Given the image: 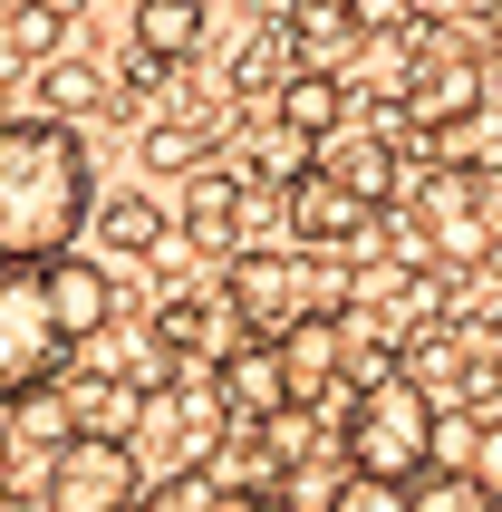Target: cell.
Returning a JSON list of instances; mask_svg holds the SVG:
<instances>
[{
  "label": "cell",
  "mask_w": 502,
  "mask_h": 512,
  "mask_svg": "<svg viewBox=\"0 0 502 512\" xmlns=\"http://www.w3.org/2000/svg\"><path fill=\"white\" fill-rule=\"evenodd\" d=\"M97 203L78 126L58 116H0V261H68Z\"/></svg>",
  "instance_id": "obj_1"
},
{
  "label": "cell",
  "mask_w": 502,
  "mask_h": 512,
  "mask_svg": "<svg viewBox=\"0 0 502 512\" xmlns=\"http://www.w3.org/2000/svg\"><path fill=\"white\" fill-rule=\"evenodd\" d=\"M338 455L367 484H425L435 455H445V416L425 397V377H396V368L358 377V397L338 416Z\"/></svg>",
  "instance_id": "obj_2"
},
{
  "label": "cell",
  "mask_w": 502,
  "mask_h": 512,
  "mask_svg": "<svg viewBox=\"0 0 502 512\" xmlns=\"http://www.w3.org/2000/svg\"><path fill=\"white\" fill-rule=\"evenodd\" d=\"M68 329L49 310V261H0V406L58 387Z\"/></svg>",
  "instance_id": "obj_3"
},
{
  "label": "cell",
  "mask_w": 502,
  "mask_h": 512,
  "mask_svg": "<svg viewBox=\"0 0 502 512\" xmlns=\"http://www.w3.org/2000/svg\"><path fill=\"white\" fill-rule=\"evenodd\" d=\"M223 310H232V329H251V339H290L300 319H338V281L309 271L300 252H242L223 271Z\"/></svg>",
  "instance_id": "obj_4"
},
{
  "label": "cell",
  "mask_w": 502,
  "mask_h": 512,
  "mask_svg": "<svg viewBox=\"0 0 502 512\" xmlns=\"http://www.w3.org/2000/svg\"><path fill=\"white\" fill-rule=\"evenodd\" d=\"M39 503L49 512H136L145 503V455L126 445V435H78V445L49 455Z\"/></svg>",
  "instance_id": "obj_5"
},
{
  "label": "cell",
  "mask_w": 502,
  "mask_h": 512,
  "mask_svg": "<svg viewBox=\"0 0 502 512\" xmlns=\"http://www.w3.org/2000/svg\"><path fill=\"white\" fill-rule=\"evenodd\" d=\"M213 387H223V406L242 416V426H271V416H290V368H280V348L271 339H251V348H232L223 368H213Z\"/></svg>",
  "instance_id": "obj_6"
},
{
  "label": "cell",
  "mask_w": 502,
  "mask_h": 512,
  "mask_svg": "<svg viewBox=\"0 0 502 512\" xmlns=\"http://www.w3.org/2000/svg\"><path fill=\"white\" fill-rule=\"evenodd\" d=\"M319 174H329L348 203H367V213H377V203L396 194V174H406V165H396V145H387V136H358V126H338V136L319 145Z\"/></svg>",
  "instance_id": "obj_7"
},
{
  "label": "cell",
  "mask_w": 502,
  "mask_h": 512,
  "mask_svg": "<svg viewBox=\"0 0 502 512\" xmlns=\"http://www.w3.org/2000/svg\"><path fill=\"white\" fill-rule=\"evenodd\" d=\"M49 310H58V329H68V348L78 339H107V319H116V281L97 271V261H49Z\"/></svg>",
  "instance_id": "obj_8"
},
{
  "label": "cell",
  "mask_w": 502,
  "mask_h": 512,
  "mask_svg": "<svg viewBox=\"0 0 502 512\" xmlns=\"http://www.w3.org/2000/svg\"><path fill=\"white\" fill-rule=\"evenodd\" d=\"M290 223H300V242H319V252H348V242H367V203H348L329 174L309 165L300 184H290Z\"/></svg>",
  "instance_id": "obj_9"
},
{
  "label": "cell",
  "mask_w": 502,
  "mask_h": 512,
  "mask_svg": "<svg viewBox=\"0 0 502 512\" xmlns=\"http://www.w3.org/2000/svg\"><path fill=\"white\" fill-rule=\"evenodd\" d=\"M203 29H213V10H203V0H136L126 39H136L145 68H174V58H194V49H203Z\"/></svg>",
  "instance_id": "obj_10"
},
{
  "label": "cell",
  "mask_w": 502,
  "mask_h": 512,
  "mask_svg": "<svg viewBox=\"0 0 502 512\" xmlns=\"http://www.w3.org/2000/svg\"><path fill=\"white\" fill-rule=\"evenodd\" d=\"M271 348H280V368H290V397H319L338 377V358H348V329H338V319H300V329L271 339Z\"/></svg>",
  "instance_id": "obj_11"
},
{
  "label": "cell",
  "mask_w": 502,
  "mask_h": 512,
  "mask_svg": "<svg viewBox=\"0 0 502 512\" xmlns=\"http://www.w3.org/2000/svg\"><path fill=\"white\" fill-rule=\"evenodd\" d=\"M338 116H348V97H338V68H300V78L280 87V136L329 145V136H338Z\"/></svg>",
  "instance_id": "obj_12"
},
{
  "label": "cell",
  "mask_w": 502,
  "mask_h": 512,
  "mask_svg": "<svg viewBox=\"0 0 502 512\" xmlns=\"http://www.w3.org/2000/svg\"><path fill=\"white\" fill-rule=\"evenodd\" d=\"M425 232H435L445 252H483V242H493V223H483V203H474L464 174H435V184H425Z\"/></svg>",
  "instance_id": "obj_13"
},
{
  "label": "cell",
  "mask_w": 502,
  "mask_h": 512,
  "mask_svg": "<svg viewBox=\"0 0 502 512\" xmlns=\"http://www.w3.org/2000/svg\"><path fill=\"white\" fill-rule=\"evenodd\" d=\"M474 107H483V78L464 68V58H454V68H425L416 97H406V116H416V126H445V136H454Z\"/></svg>",
  "instance_id": "obj_14"
},
{
  "label": "cell",
  "mask_w": 502,
  "mask_h": 512,
  "mask_svg": "<svg viewBox=\"0 0 502 512\" xmlns=\"http://www.w3.org/2000/svg\"><path fill=\"white\" fill-rule=\"evenodd\" d=\"M136 512H223V484L213 474H155V493Z\"/></svg>",
  "instance_id": "obj_15"
},
{
  "label": "cell",
  "mask_w": 502,
  "mask_h": 512,
  "mask_svg": "<svg viewBox=\"0 0 502 512\" xmlns=\"http://www.w3.org/2000/svg\"><path fill=\"white\" fill-rule=\"evenodd\" d=\"M416 512H502V503L474 484V474H425V484H416Z\"/></svg>",
  "instance_id": "obj_16"
},
{
  "label": "cell",
  "mask_w": 502,
  "mask_h": 512,
  "mask_svg": "<svg viewBox=\"0 0 502 512\" xmlns=\"http://www.w3.org/2000/svg\"><path fill=\"white\" fill-rule=\"evenodd\" d=\"M454 474H474V484H483V493L502 503V416H493V426H474V435H464V464H454Z\"/></svg>",
  "instance_id": "obj_17"
},
{
  "label": "cell",
  "mask_w": 502,
  "mask_h": 512,
  "mask_svg": "<svg viewBox=\"0 0 502 512\" xmlns=\"http://www.w3.org/2000/svg\"><path fill=\"white\" fill-rule=\"evenodd\" d=\"M329 512H416V484H367V474H348Z\"/></svg>",
  "instance_id": "obj_18"
},
{
  "label": "cell",
  "mask_w": 502,
  "mask_h": 512,
  "mask_svg": "<svg viewBox=\"0 0 502 512\" xmlns=\"http://www.w3.org/2000/svg\"><path fill=\"white\" fill-rule=\"evenodd\" d=\"M445 145H454V174L464 165H502V116H464Z\"/></svg>",
  "instance_id": "obj_19"
},
{
  "label": "cell",
  "mask_w": 502,
  "mask_h": 512,
  "mask_svg": "<svg viewBox=\"0 0 502 512\" xmlns=\"http://www.w3.org/2000/svg\"><path fill=\"white\" fill-rule=\"evenodd\" d=\"M145 165H165V174L203 165V136H194V126H155V136H145Z\"/></svg>",
  "instance_id": "obj_20"
},
{
  "label": "cell",
  "mask_w": 502,
  "mask_h": 512,
  "mask_svg": "<svg viewBox=\"0 0 502 512\" xmlns=\"http://www.w3.org/2000/svg\"><path fill=\"white\" fill-rule=\"evenodd\" d=\"M338 10H348L358 29H406V20L425 10V0H338Z\"/></svg>",
  "instance_id": "obj_21"
},
{
  "label": "cell",
  "mask_w": 502,
  "mask_h": 512,
  "mask_svg": "<svg viewBox=\"0 0 502 512\" xmlns=\"http://www.w3.org/2000/svg\"><path fill=\"white\" fill-rule=\"evenodd\" d=\"M223 512H290L280 493H223Z\"/></svg>",
  "instance_id": "obj_22"
}]
</instances>
